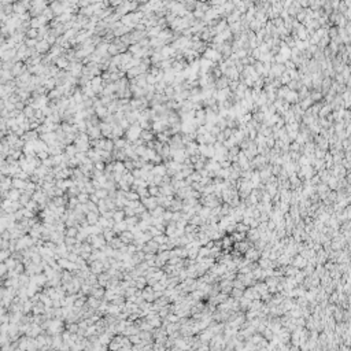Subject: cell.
<instances>
[{
	"mask_svg": "<svg viewBox=\"0 0 351 351\" xmlns=\"http://www.w3.org/2000/svg\"><path fill=\"white\" fill-rule=\"evenodd\" d=\"M56 65H58L59 67H62V69H65V67H67L69 69V59L66 58V56H62V58H58L56 59Z\"/></svg>",
	"mask_w": 351,
	"mask_h": 351,
	"instance_id": "2",
	"label": "cell"
},
{
	"mask_svg": "<svg viewBox=\"0 0 351 351\" xmlns=\"http://www.w3.org/2000/svg\"><path fill=\"white\" fill-rule=\"evenodd\" d=\"M140 137L146 141H151V139H154V135H152V132H150V131H143L140 135Z\"/></svg>",
	"mask_w": 351,
	"mask_h": 351,
	"instance_id": "3",
	"label": "cell"
},
{
	"mask_svg": "<svg viewBox=\"0 0 351 351\" xmlns=\"http://www.w3.org/2000/svg\"><path fill=\"white\" fill-rule=\"evenodd\" d=\"M24 103H21V102H18V103L15 104V109H24Z\"/></svg>",
	"mask_w": 351,
	"mask_h": 351,
	"instance_id": "4",
	"label": "cell"
},
{
	"mask_svg": "<svg viewBox=\"0 0 351 351\" xmlns=\"http://www.w3.org/2000/svg\"><path fill=\"white\" fill-rule=\"evenodd\" d=\"M48 41L47 40H43V41H39V44H37V47H36V50H37V52H40V54H43V52H45V51H48Z\"/></svg>",
	"mask_w": 351,
	"mask_h": 351,
	"instance_id": "1",
	"label": "cell"
}]
</instances>
